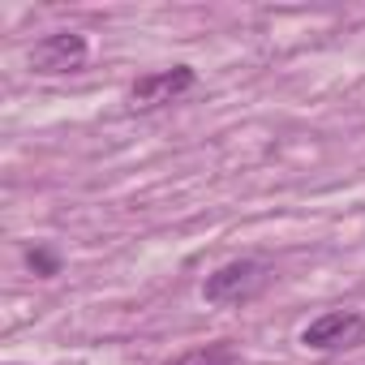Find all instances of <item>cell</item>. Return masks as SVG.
Instances as JSON below:
<instances>
[{
  "instance_id": "cell-1",
  "label": "cell",
  "mask_w": 365,
  "mask_h": 365,
  "mask_svg": "<svg viewBox=\"0 0 365 365\" xmlns=\"http://www.w3.org/2000/svg\"><path fill=\"white\" fill-rule=\"evenodd\" d=\"M267 284H271V267L262 258H237L207 275L202 297L211 305H241V301H254Z\"/></svg>"
},
{
  "instance_id": "cell-2",
  "label": "cell",
  "mask_w": 365,
  "mask_h": 365,
  "mask_svg": "<svg viewBox=\"0 0 365 365\" xmlns=\"http://www.w3.org/2000/svg\"><path fill=\"white\" fill-rule=\"evenodd\" d=\"M91 56V43L86 35L78 31H56V35H43L35 48H31V69L43 73V78H61V73H78Z\"/></svg>"
},
{
  "instance_id": "cell-3",
  "label": "cell",
  "mask_w": 365,
  "mask_h": 365,
  "mask_svg": "<svg viewBox=\"0 0 365 365\" xmlns=\"http://www.w3.org/2000/svg\"><path fill=\"white\" fill-rule=\"evenodd\" d=\"M198 86V73L190 65H172V69H159V73H146L129 86V108L133 112H150V108H163L180 95H190Z\"/></svg>"
},
{
  "instance_id": "cell-4",
  "label": "cell",
  "mask_w": 365,
  "mask_h": 365,
  "mask_svg": "<svg viewBox=\"0 0 365 365\" xmlns=\"http://www.w3.org/2000/svg\"><path fill=\"white\" fill-rule=\"evenodd\" d=\"M361 335H365V318L356 309H331L301 331V344L314 352H335V348H352Z\"/></svg>"
},
{
  "instance_id": "cell-5",
  "label": "cell",
  "mask_w": 365,
  "mask_h": 365,
  "mask_svg": "<svg viewBox=\"0 0 365 365\" xmlns=\"http://www.w3.org/2000/svg\"><path fill=\"white\" fill-rule=\"evenodd\" d=\"M163 365H241V356H237V348L232 344H202V348H190V352H180V356H172V361H163Z\"/></svg>"
},
{
  "instance_id": "cell-6",
  "label": "cell",
  "mask_w": 365,
  "mask_h": 365,
  "mask_svg": "<svg viewBox=\"0 0 365 365\" xmlns=\"http://www.w3.org/2000/svg\"><path fill=\"white\" fill-rule=\"evenodd\" d=\"M26 267H31L35 275H43V279H52V275H61V258H56L52 250H43V245H35V250H26Z\"/></svg>"
}]
</instances>
